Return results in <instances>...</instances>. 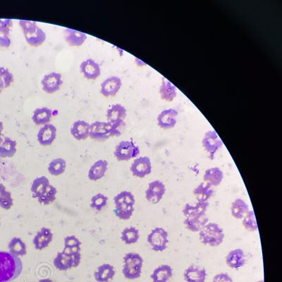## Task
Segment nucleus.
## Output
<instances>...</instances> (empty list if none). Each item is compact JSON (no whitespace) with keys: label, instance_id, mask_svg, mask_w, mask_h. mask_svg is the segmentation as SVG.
Segmentation results:
<instances>
[{"label":"nucleus","instance_id":"603ef678","mask_svg":"<svg viewBox=\"0 0 282 282\" xmlns=\"http://www.w3.org/2000/svg\"><path fill=\"white\" fill-rule=\"evenodd\" d=\"M4 89H5L4 83H3V82L2 81L1 79H0V94L2 93V92H3V90Z\"/></svg>","mask_w":282,"mask_h":282},{"label":"nucleus","instance_id":"5fc2aeb1","mask_svg":"<svg viewBox=\"0 0 282 282\" xmlns=\"http://www.w3.org/2000/svg\"><path fill=\"white\" fill-rule=\"evenodd\" d=\"M3 129H4V125H3V121H0V133H3Z\"/></svg>","mask_w":282,"mask_h":282},{"label":"nucleus","instance_id":"79ce46f5","mask_svg":"<svg viewBox=\"0 0 282 282\" xmlns=\"http://www.w3.org/2000/svg\"><path fill=\"white\" fill-rule=\"evenodd\" d=\"M242 224L246 230L249 231H256L258 229L256 217L255 212L250 210L245 217L242 219Z\"/></svg>","mask_w":282,"mask_h":282},{"label":"nucleus","instance_id":"393cba45","mask_svg":"<svg viewBox=\"0 0 282 282\" xmlns=\"http://www.w3.org/2000/svg\"><path fill=\"white\" fill-rule=\"evenodd\" d=\"M13 25L11 19H0V47L10 48L12 44L10 37V29Z\"/></svg>","mask_w":282,"mask_h":282},{"label":"nucleus","instance_id":"4d7b16f0","mask_svg":"<svg viewBox=\"0 0 282 282\" xmlns=\"http://www.w3.org/2000/svg\"><path fill=\"white\" fill-rule=\"evenodd\" d=\"M257 282H264L263 280H260V281H257Z\"/></svg>","mask_w":282,"mask_h":282},{"label":"nucleus","instance_id":"9b49d317","mask_svg":"<svg viewBox=\"0 0 282 282\" xmlns=\"http://www.w3.org/2000/svg\"><path fill=\"white\" fill-rule=\"evenodd\" d=\"M126 115L127 110L124 106L121 104H113L107 109V122L120 128L124 124V119Z\"/></svg>","mask_w":282,"mask_h":282},{"label":"nucleus","instance_id":"bb28decb","mask_svg":"<svg viewBox=\"0 0 282 282\" xmlns=\"http://www.w3.org/2000/svg\"><path fill=\"white\" fill-rule=\"evenodd\" d=\"M52 117V109L48 107H39L35 109L32 116V121L36 126H44L50 123Z\"/></svg>","mask_w":282,"mask_h":282},{"label":"nucleus","instance_id":"a878e982","mask_svg":"<svg viewBox=\"0 0 282 282\" xmlns=\"http://www.w3.org/2000/svg\"><path fill=\"white\" fill-rule=\"evenodd\" d=\"M108 170V162L105 160H97L90 167L88 172V179L90 180L96 181L104 177Z\"/></svg>","mask_w":282,"mask_h":282},{"label":"nucleus","instance_id":"c03bdc74","mask_svg":"<svg viewBox=\"0 0 282 282\" xmlns=\"http://www.w3.org/2000/svg\"><path fill=\"white\" fill-rule=\"evenodd\" d=\"M108 198L102 193H97L91 198L90 207L95 209L97 211H100L107 204Z\"/></svg>","mask_w":282,"mask_h":282},{"label":"nucleus","instance_id":"a211bd4d","mask_svg":"<svg viewBox=\"0 0 282 282\" xmlns=\"http://www.w3.org/2000/svg\"><path fill=\"white\" fill-rule=\"evenodd\" d=\"M245 254L241 248L231 250L226 257V263L231 269H240L245 265Z\"/></svg>","mask_w":282,"mask_h":282},{"label":"nucleus","instance_id":"b1692460","mask_svg":"<svg viewBox=\"0 0 282 282\" xmlns=\"http://www.w3.org/2000/svg\"><path fill=\"white\" fill-rule=\"evenodd\" d=\"M213 187L205 182H202L193 190V194L198 203H208L214 195Z\"/></svg>","mask_w":282,"mask_h":282},{"label":"nucleus","instance_id":"4c0bfd02","mask_svg":"<svg viewBox=\"0 0 282 282\" xmlns=\"http://www.w3.org/2000/svg\"><path fill=\"white\" fill-rule=\"evenodd\" d=\"M121 238L126 245L134 244L140 238V233L135 227H126L121 232Z\"/></svg>","mask_w":282,"mask_h":282},{"label":"nucleus","instance_id":"f8f14e48","mask_svg":"<svg viewBox=\"0 0 282 282\" xmlns=\"http://www.w3.org/2000/svg\"><path fill=\"white\" fill-rule=\"evenodd\" d=\"M166 193V186L160 180L150 183L146 191V198L150 203L157 204L163 199Z\"/></svg>","mask_w":282,"mask_h":282},{"label":"nucleus","instance_id":"2f4dec72","mask_svg":"<svg viewBox=\"0 0 282 282\" xmlns=\"http://www.w3.org/2000/svg\"><path fill=\"white\" fill-rule=\"evenodd\" d=\"M17 141L13 140L11 137H5L2 145L0 146V158H12L17 153Z\"/></svg>","mask_w":282,"mask_h":282},{"label":"nucleus","instance_id":"7c9ffc66","mask_svg":"<svg viewBox=\"0 0 282 282\" xmlns=\"http://www.w3.org/2000/svg\"><path fill=\"white\" fill-rule=\"evenodd\" d=\"M249 211L248 204L241 198H237L231 203V213L235 219H243Z\"/></svg>","mask_w":282,"mask_h":282},{"label":"nucleus","instance_id":"dca6fc26","mask_svg":"<svg viewBox=\"0 0 282 282\" xmlns=\"http://www.w3.org/2000/svg\"><path fill=\"white\" fill-rule=\"evenodd\" d=\"M57 131L55 125L52 123L44 125L37 134L38 143L42 146H51L57 137Z\"/></svg>","mask_w":282,"mask_h":282},{"label":"nucleus","instance_id":"f257e3e1","mask_svg":"<svg viewBox=\"0 0 282 282\" xmlns=\"http://www.w3.org/2000/svg\"><path fill=\"white\" fill-rule=\"evenodd\" d=\"M22 261L10 252L0 251V282L14 281L22 274Z\"/></svg>","mask_w":282,"mask_h":282},{"label":"nucleus","instance_id":"6e6d98bb","mask_svg":"<svg viewBox=\"0 0 282 282\" xmlns=\"http://www.w3.org/2000/svg\"><path fill=\"white\" fill-rule=\"evenodd\" d=\"M38 282H53V281H52V280L51 279H50V278H45V279L40 280V281Z\"/></svg>","mask_w":282,"mask_h":282},{"label":"nucleus","instance_id":"9d476101","mask_svg":"<svg viewBox=\"0 0 282 282\" xmlns=\"http://www.w3.org/2000/svg\"><path fill=\"white\" fill-rule=\"evenodd\" d=\"M43 91L48 94L55 93L63 85L62 75L60 73L51 72L45 75L41 81Z\"/></svg>","mask_w":282,"mask_h":282},{"label":"nucleus","instance_id":"6ab92c4d","mask_svg":"<svg viewBox=\"0 0 282 282\" xmlns=\"http://www.w3.org/2000/svg\"><path fill=\"white\" fill-rule=\"evenodd\" d=\"M209 222L207 213L193 216L184 219V225L186 229L192 232H199Z\"/></svg>","mask_w":282,"mask_h":282},{"label":"nucleus","instance_id":"8fccbe9b","mask_svg":"<svg viewBox=\"0 0 282 282\" xmlns=\"http://www.w3.org/2000/svg\"><path fill=\"white\" fill-rule=\"evenodd\" d=\"M81 246H75L71 248H64L63 251L69 254H75L81 252Z\"/></svg>","mask_w":282,"mask_h":282},{"label":"nucleus","instance_id":"c85d7f7f","mask_svg":"<svg viewBox=\"0 0 282 282\" xmlns=\"http://www.w3.org/2000/svg\"><path fill=\"white\" fill-rule=\"evenodd\" d=\"M115 274V269L112 265L104 264L97 268V270L94 273V277L98 282H109Z\"/></svg>","mask_w":282,"mask_h":282},{"label":"nucleus","instance_id":"a19ab883","mask_svg":"<svg viewBox=\"0 0 282 282\" xmlns=\"http://www.w3.org/2000/svg\"><path fill=\"white\" fill-rule=\"evenodd\" d=\"M57 193V189H56L55 186L50 184L45 192L40 198H38V201L42 205H50L55 201Z\"/></svg>","mask_w":282,"mask_h":282},{"label":"nucleus","instance_id":"09e8293b","mask_svg":"<svg viewBox=\"0 0 282 282\" xmlns=\"http://www.w3.org/2000/svg\"><path fill=\"white\" fill-rule=\"evenodd\" d=\"M212 282H233L232 278L227 273H219L214 276Z\"/></svg>","mask_w":282,"mask_h":282},{"label":"nucleus","instance_id":"72a5a7b5","mask_svg":"<svg viewBox=\"0 0 282 282\" xmlns=\"http://www.w3.org/2000/svg\"><path fill=\"white\" fill-rule=\"evenodd\" d=\"M49 186H50V181L44 176L35 179L31 189L33 198H40L45 192Z\"/></svg>","mask_w":282,"mask_h":282},{"label":"nucleus","instance_id":"473e14b6","mask_svg":"<svg viewBox=\"0 0 282 282\" xmlns=\"http://www.w3.org/2000/svg\"><path fill=\"white\" fill-rule=\"evenodd\" d=\"M208 207L209 203H198L195 205L187 203L183 209V214L185 218L203 215V214L207 213Z\"/></svg>","mask_w":282,"mask_h":282},{"label":"nucleus","instance_id":"e433bc0d","mask_svg":"<svg viewBox=\"0 0 282 282\" xmlns=\"http://www.w3.org/2000/svg\"><path fill=\"white\" fill-rule=\"evenodd\" d=\"M46 34L40 27L34 34L25 36V39L28 44L34 48H38L43 45L46 41Z\"/></svg>","mask_w":282,"mask_h":282},{"label":"nucleus","instance_id":"58836bf2","mask_svg":"<svg viewBox=\"0 0 282 282\" xmlns=\"http://www.w3.org/2000/svg\"><path fill=\"white\" fill-rule=\"evenodd\" d=\"M67 163L62 158H56L50 162L48 165V172L52 176H60L65 172Z\"/></svg>","mask_w":282,"mask_h":282},{"label":"nucleus","instance_id":"423d86ee","mask_svg":"<svg viewBox=\"0 0 282 282\" xmlns=\"http://www.w3.org/2000/svg\"><path fill=\"white\" fill-rule=\"evenodd\" d=\"M140 153L138 146L135 145L133 141L123 140L116 146L114 155L118 161H128L137 158Z\"/></svg>","mask_w":282,"mask_h":282},{"label":"nucleus","instance_id":"37998d69","mask_svg":"<svg viewBox=\"0 0 282 282\" xmlns=\"http://www.w3.org/2000/svg\"><path fill=\"white\" fill-rule=\"evenodd\" d=\"M115 205L121 203H126L127 204L134 205L135 203V197L130 191H124L116 195L114 198Z\"/></svg>","mask_w":282,"mask_h":282},{"label":"nucleus","instance_id":"7ed1b4c3","mask_svg":"<svg viewBox=\"0 0 282 282\" xmlns=\"http://www.w3.org/2000/svg\"><path fill=\"white\" fill-rule=\"evenodd\" d=\"M121 134L120 128L109 122L97 121L90 124L89 137L93 140L104 142L109 137L119 136Z\"/></svg>","mask_w":282,"mask_h":282},{"label":"nucleus","instance_id":"4be33fe9","mask_svg":"<svg viewBox=\"0 0 282 282\" xmlns=\"http://www.w3.org/2000/svg\"><path fill=\"white\" fill-rule=\"evenodd\" d=\"M52 238H53V234L52 231L47 227L42 228L34 238L35 248L38 250L47 248L51 243Z\"/></svg>","mask_w":282,"mask_h":282},{"label":"nucleus","instance_id":"49530a36","mask_svg":"<svg viewBox=\"0 0 282 282\" xmlns=\"http://www.w3.org/2000/svg\"><path fill=\"white\" fill-rule=\"evenodd\" d=\"M0 79L4 83L5 88L11 86L15 81L14 75L11 71L9 70L8 68L3 67H0Z\"/></svg>","mask_w":282,"mask_h":282},{"label":"nucleus","instance_id":"a18cd8bd","mask_svg":"<svg viewBox=\"0 0 282 282\" xmlns=\"http://www.w3.org/2000/svg\"><path fill=\"white\" fill-rule=\"evenodd\" d=\"M19 26L24 33V36L34 34L39 28L36 22H31V21L20 20L19 21Z\"/></svg>","mask_w":282,"mask_h":282},{"label":"nucleus","instance_id":"f03ea898","mask_svg":"<svg viewBox=\"0 0 282 282\" xmlns=\"http://www.w3.org/2000/svg\"><path fill=\"white\" fill-rule=\"evenodd\" d=\"M199 238L203 245L217 247L222 244L225 238V234L222 227L215 222H208L199 231Z\"/></svg>","mask_w":282,"mask_h":282},{"label":"nucleus","instance_id":"5701e85b","mask_svg":"<svg viewBox=\"0 0 282 282\" xmlns=\"http://www.w3.org/2000/svg\"><path fill=\"white\" fill-rule=\"evenodd\" d=\"M224 179V173L219 167H211L205 172L203 176L204 182L208 184L212 187H216L222 184Z\"/></svg>","mask_w":282,"mask_h":282},{"label":"nucleus","instance_id":"de8ad7c7","mask_svg":"<svg viewBox=\"0 0 282 282\" xmlns=\"http://www.w3.org/2000/svg\"><path fill=\"white\" fill-rule=\"evenodd\" d=\"M82 243L75 236H67L64 238V248H71L75 246H81Z\"/></svg>","mask_w":282,"mask_h":282},{"label":"nucleus","instance_id":"1a4fd4ad","mask_svg":"<svg viewBox=\"0 0 282 282\" xmlns=\"http://www.w3.org/2000/svg\"><path fill=\"white\" fill-rule=\"evenodd\" d=\"M130 172L133 177L137 178H145L146 176L152 172V163L147 156L140 157L134 160L130 167Z\"/></svg>","mask_w":282,"mask_h":282},{"label":"nucleus","instance_id":"412c9836","mask_svg":"<svg viewBox=\"0 0 282 282\" xmlns=\"http://www.w3.org/2000/svg\"><path fill=\"white\" fill-rule=\"evenodd\" d=\"M64 36L67 44L71 47L81 46L87 39V35L85 33L71 29H64Z\"/></svg>","mask_w":282,"mask_h":282},{"label":"nucleus","instance_id":"4468645a","mask_svg":"<svg viewBox=\"0 0 282 282\" xmlns=\"http://www.w3.org/2000/svg\"><path fill=\"white\" fill-rule=\"evenodd\" d=\"M178 114V111L173 108L164 109L157 118L158 126L164 129L174 128L177 124Z\"/></svg>","mask_w":282,"mask_h":282},{"label":"nucleus","instance_id":"c9c22d12","mask_svg":"<svg viewBox=\"0 0 282 282\" xmlns=\"http://www.w3.org/2000/svg\"><path fill=\"white\" fill-rule=\"evenodd\" d=\"M8 248L10 249V253L15 256H24L27 253L25 243L20 238H12L9 243Z\"/></svg>","mask_w":282,"mask_h":282},{"label":"nucleus","instance_id":"ddd939ff","mask_svg":"<svg viewBox=\"0 0 282 282\" xmlns=\"http://www.w3.org/2000/svg\"><path fill=\"white\" fill-rule=\"evenodd\" d=\"M122 86V81L118 76H113L104 80L100 86V93L105 97H114Z\"/></svg>","mask_w":282,"mask_h":282},{"label":"nucleus","instance_id":"aec40b11","mask_svg":"<svg viewBox=\"0 0 282 282\" xmlns=\"http://www.w3.org/2000/svg\"><path fill=\"white\" fill-rule=\"evenodd\" d=\"M90 123L83 120H77L73 123L71 134L76 140H84L90 135Z\"/></svg>","mask_w":282,"mask_h":282},{"label":"nucleus","instance_id":"0eeeda50","mask_svg":"<svg viewBox=\"0 0 282 282\" xmlns=\"http://www.w3.org/2000/svg\"><path fill=\"white\" fill-rule=\"evenodd\" d=\"M81 252L69 254L62 251L57 254L53 263L58 270L67 271L71 268L77 267L81 263Z\"/></svg>","mask_w":282,"mask_h":282},{"label":"nucleus","instance_id":"20e7f679","mask_svg":"<svg viewBox=\"0 0 282 282\" xmlns=\"http://www.w3.org/2000/svg\"><path fill=\"white\" fill-rule=\"evenodd\" d=\"M123 262L122 272L125 278L133 280L140 277L144 259L138 253L129 252L126 254L123 257Z\"/></svg>","mask_w":282,"mask_h":282},{"label":"nucleus","instance_id":"6e6552de","mask_svg":"<svg viewBox=\"0 0 282 282\" xmlns=\"http://www.w3.org/2000/svg\"><path fill=\"white\" fill-rule=\"evenodd\" d=\"M202 144L211 160H214L216 153L223 146L222 139L215 130H209L205 133Z\"/></svg>","mask_w":282,"mask_h":282},{"label":"nucleus","instance_id":"cd10ccee","mask_svg":"<svg viewBox=\"0 0 282 282\" xmlns=\"http://www.w3.org/2000/svg\"><path fill=\"white\" fill-rule=\"evenodd\" d=\"M173 275V269L168 264H162L154 269L151 274L153 282H167Z\"/></svg>","mask_w":282,"mask_h":282},{"label":"nucleus","instance_id":"864d4df0","mask_svg":"<svg viewBox=\"0 0 282 282\" xmlns=\"http://www.w3.org/2000/svg\"><path fill=\"white\" fill-rule=\"evenodd\" d=\"M4 138L5 137H3V133H0V146L2 145V144H3V141H4Z\"/></svg>","mask_w":282,"mask_h":282},{"label":"nucleus","instance_id":"3c124183","mask_svg":"<svg viewBox=\"0 0 282 282\" xmlns=\"http://www.w3.org/2000/svg\"><path fill=\"white\" fill-rule=\"evenodd\" d=\"M135 63H136L137 65L138 66V67H142V66L146 65V64L144 63V62H143V61L139 60V59L135 58Z\"/></svg>","mask_w":282,"mask_h":282},{"label":"nucleus","instance_id":"f3484780","mask_svg":"<svg viewBox=\"0 0 282 282\" xmlns=\"http://www.w3.org/2000/svg\"><path fill=\"white\" fill-rule=\"evenodd\" d=\"M207 275L205 267L192 264L184 271V277L186 282H205Z\"/></svg>","mask_w":282,"mask_h":282},{"label":"nucleus","instance_id":"39448f33","mask_svg":"<svg viewBox=\"0 0 282 282\" xmlns=\"http://www.w3.org/2000/svg\"><path fill=\"white\" fill-rule=\"evenodd\" d=\"M147 241L153 250L163 252L166 250L169 242V233L163 227H156L148 236Z\"/></svg>","mask_w":282,"mask_h":282},{"label":"nucleus","instance_id":"2eb2a0df","mask_svg":"<svg viewBox=\"0 0 282 282\" xmlns=\"http://www.w3.org/2000/svg\"><path fill=\"white\" fill-rule=\"evenodd\" d=\"M80 70L83 76L90 81L96 80L101 75L100 64L93 59H88L83 61L80 65Z\"/></svg>","mask_w":282,"mask_h":282},{"label":"nucleus","instance_id":"f704fd0d","mask_svg":"<svg viewBox=\"0 0 282 282\" xmlns=\"http://www.w3.org/2000/svg\"><path fill=\"white\" fill-rule=\"evenodd\" d=\"M114 213L116 217L122 220H128L131 218L134 210V205L127 204L126 203H121L115 205Z\"/></svg>","mask_w":282,"mask_h":282},{"label":"nucleus","instance_id":"ea45409f","mask_svg":"<svg viewBox=\"0 0 282 282\" xmlns=\"http://www.w3.org/2000/svg\"><path fill=\"white\" fill-rule=\"evenodd\" d=\"M14 205V200L12 197V193L7 191L6 187L3 184H0V207L9 210Z\"/></svg>","mask_w":282,"mask_h":282},{"label":"nucleus","instance_id":"c756f323","mask_svg":"<svg viewBox=\"0 0 282 282\" xmlns=\"http://www.w3.org/2000/svg\"><path fill=\"white\" fill-rule=\"evenodd\" d=\"M160 95L163 100L171 102L177 95V88L166 78L162 80L161 86L160 87Z\"/></svg>","mask_w":282,"mask_h":282}]
</instances>
